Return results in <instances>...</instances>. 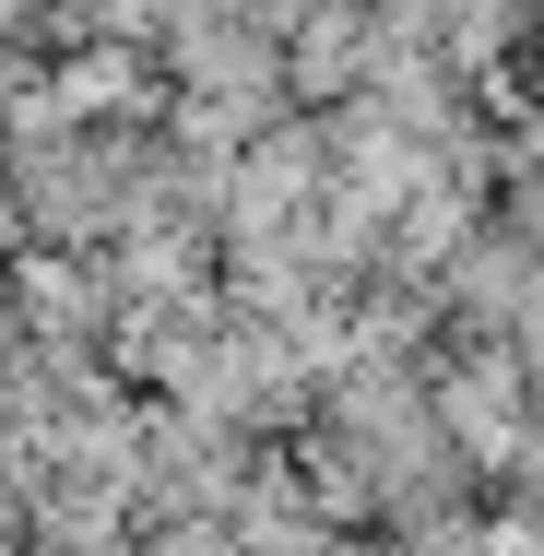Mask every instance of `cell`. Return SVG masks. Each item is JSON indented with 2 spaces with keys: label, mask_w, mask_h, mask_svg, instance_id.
Wrapping results in <instances>:
<instances>
[{
  "label": "cell",
  "mask_w": 544,
  "mask_h": 556,
  "mask_svg": "<svg viewBox=\"0 0 544 556\" xmlns=\"http://www.w3.org/2000/svg\"><path fill=\"white\" fill-rule=\"evenodd\" d=\"M12 237H24V214H12V178H0V249H12Z\"/></svg>",
  "instance_id": "obj_2"
},
{
  "label": "cell",
  "mask_w": 544,
  "mask_h": 556,
  "mask_svg": "<svg viewBox=\"0 0 544 556\" xmlns=\"http://www.w3.org/2000/svg\"><path fill=\"white\" fill-rule=\"evenodd\" d=\"M367 72V24L355 12H331V24H308V60H296V96H331V84H355Z\"/></svg>",
  "instance_id": "obj_1"
}]
</instances>
